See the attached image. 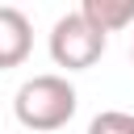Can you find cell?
<instances>
[{
    "instance_id": "obj_4",
    "label": "cell",
    "mask_w": 134,
    "mask_h": 134,
    "mask_svg": "<svg viewBox=\"0 0 134 134\" xmlns=\"http://www.w3.org/2000/svg\"><path fill=\"white\" fill-rule=\"evenodd\" d=\"M80 17L109 38V34H117V29H126L134 21V0H84Z\"/></svg>"
},
{
    "instance_id": "obj_2",
    "label": "cell",
    "mask_w": 134,
    "mask_h": 134,
    "mask_svg": "<svg viewBox=\"0 0 134 134\" xmlns=\"http://www.w3.org/2000/svg\"><path fill=\"white\" fill-rule=\"evenodd\" d=\"M105 54V34L92 29L80 8L75 13H63L54 25H50V59L67 71H88L96 59Z\"/></svg>"
},
{
    "instance_id": "obj_1",
    "label": "cell",
    "mask_w": 134,
    "mask_h": 134,
    "mask_svg": "<svg viewBox=\"0 0 134 134\" xmlns=\"http://www.w3.org/2000/svg\"><path fill=\"white\" fill-rule=\"evenodd\" d=\"M75 105H80L75 88L67 84V75H54V71L25 80V84L17 88V96H13L17 121H21L25 130H34V134L63 130V126L75 117Z\"/></svg>"
},
{
    "instance_id": "obj_5",
    "label": "cell",
    "mask_w": 134,
    "mask_h": 134,
    "mask_svg": "<svg viewBox=\"0 0 134 134\" xmlns=\"http://www.w3.org/2000/svg\"><path fill=\"white\" fill-rule=\"evenodd\" d=\"M88 134H134V113L126 109H105L88 121Z\"/></svg>"
},
{
    "instance_id": "obj_6",
    "label": "cell",
    "mask_w": 134,
    "mask_h": 134,
    "mask_svg": "<svg viewBox=\"0 0 134 134\" xmlns=\"http://www.w3.org/2000/svg\"><path fill=\"white\" fill-rule=\"evenodd\" d=\"M130 59H134V50H130Z\"/></svg>"
},
{
    "instance_id": "obj_3",
    "label": "cell",
    "mask_w": 134,
    "mask_h": 134,
    "mask_svg": "<svg viewBox=\"0 0 134 134\" xmlns=\"http://www.w3.org/2000/svg\"><path fill=\"white\" fill-rule=\"evenodd\" d=\"M34 50V25L17 4H0V71L21 67Z\"/></svg>"
}]
</instances>
